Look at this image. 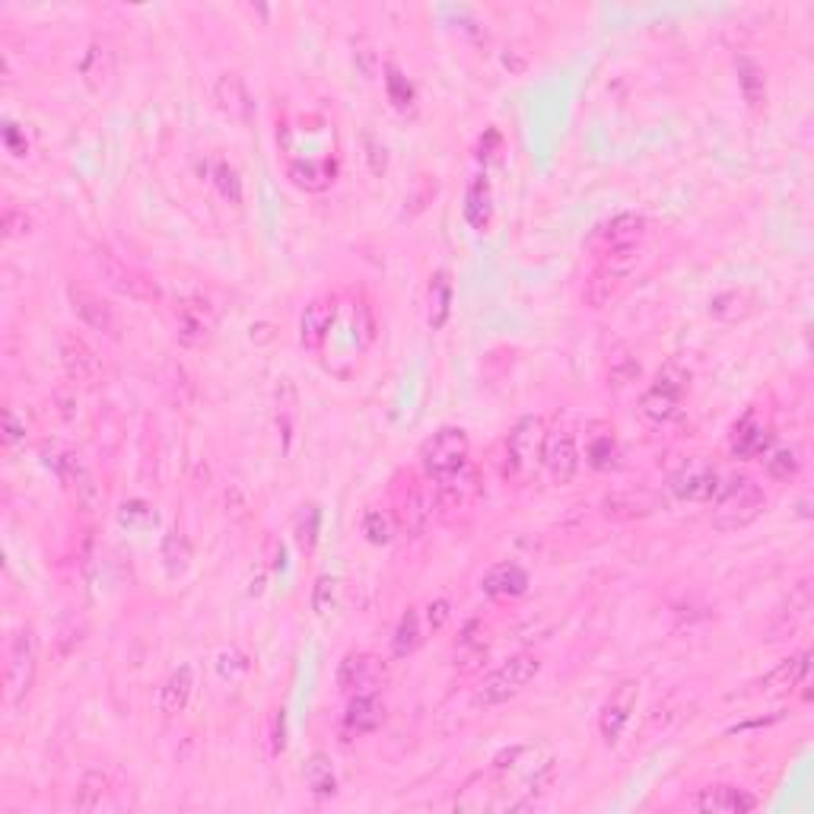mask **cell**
<instances>
[{
    "mask_svg": "<svg viewBox=\"0 0 814 814\" xmlns=\"http://www.w3.org/2000/svg\"><path fill=\"white\" fill-rule=\"evenodd\" d=\"M0 226H3V236L7 239H26V236H32V217H29L23 207H17V204H7L3 207Z\"/></svg>",
    "mask_w": 814,
    "mask_h": 814,
    "instance_id": "45",
    "label": "cell"
},
{
    "mask_svg": "<svg viewBox=\"0 0 814 814\" xmlns=\"http://www.w3.org/2000/svg\"><path fill=\"white\" fill-rule=\"evenodd\" d=\"M544 443H547V421L538 414L522 417L506 439V475L519 484H529L544 462Z\"/></svg>",
    "mask_w": 814,
    "mask_h": 814,
    "instance_id": "3",
    "label": "cell"
},
{
    "mask_svg": "<svg viewBox=\"0 0 814 814\" xmlns=\"http://www.w3.org/2000/svg\"><path fill=\"white\" fill-rule=\"evenodd\" d=\"M687 392V372L669 363L640 398V414L652 423H669L681 411V398Z\"/></svg>",
    "mask_w": 814,
    "mask_h": 814,
    "instance_id": "10",
    "label": "cell"
},
{
    "mask_svg": "<svg viewBox=\"0 0 814 814\" xmlns=\"http://www.w3.org/2000/svg\"><path fill=\"white\" fill-rule=\"evenodd\" d=\"M210 175H214V185H217V192H220V197H224L226 204L242 207V178H239L236 166H229L226 160H217Z\"/></svg>",
    "mask_w": 814,
    "mask_h": 814,
    "instance_id": "40",
    "label": "cell"
},
{
    "mask_svg": "<svg viewBox=\"0 0 814 814\" xmlns=\"http://www.w3.org/2000/svg\"><path fill=\"white\" fill-rule=\"evenodd\" d=\"M637 697H640V684L637 681H620L618 687L608 694V701L598 713V731H601L605 745H618L630 716H633V709H637Z\"/></svg>",
    "mask_w": 814,
    "mask_h": 814,
    "instance_id": "16",
    "label": "cell"
},
{
    "mask_svg": "<svg viewBox=\"0 0 814 814\" xmlns=\"http://www.w3.org/2000/svg\"><path fill=\"white\" fill-rule=\"evenodd\" d=\"M694 808L703 814H745L758 808V799L748 789L738 786H706L694 799Z\"/></svg>",
    "mask_w": 814,
    "mask_h": 814,
    "instance_id": "26",
    "label": "cell"
},
{
    "mask_svg": "<svg viewBox=\"0 0 814 814\" xmlns=\"http://www.w3.org/2000/svg\"><path fill=\"white\" fill-rule=\"evenodd\" d=\"M192 691H195V672H192V665L175 669V672L169 674L163 694H160V709H163L166 716L185 713V706L192 701Z\"/></svg>",
    "mask_w": 814,
    "mask_h": 814,
    "instance_id": "32",
    "label": "cell"
},
{
    "mask_svg": "<svg viewBox=\"0 0 814 814\" xmlns=\"http://www.w3.org/2000/svg\"><path fill=\"white\" fill-rule=\"evenodd\" d=\"M363 534L369 544H389L394 534L392 515L379 512V509H369L363 515Z\"/></svg>",
    "mask_w": 814,
    "mask_h": 814,
    "instance_id": "44",
    "label": "cell"
},
{
    "mask_svg": "<svg viewBox=\"0 0 814 814\" xmlns=\"http://www.w3.org/2000/svg\"><path fill=\"white\" fill-rule=\"evenodd\" d=\"M814 605V591H812V579H802L789 589V598L780 605V611L773 615L770 627H767V643H780L792 637L805 620H808V611Z\"/></svg>",
    "mask_w": 814,
    "mask_h": 814,
    "instance_id": "18",
    "label": "cell"
},
{
    "mask_svg": "<svg viewBox=\"0 0 814 814\" xmlns=\"http://www.w3.org/2000/svg\"><path fill=\"white\" fill-rule=\"evenodd\" d=\"M586 455H589L591 468L598 471H608L615 468V458H618V446H615V436L608 430H601L598 436H591L589 446H586Z\"/></svg>",
    "mask_w": 814,
    "mask_h": 814,
    "instance_id": "42",
    "label": "cell"
},
{
    "mask_svg": "<svg viewBox=\"0 0 814 814\" xmlns=\"http://www.w3.org/2000/svg\"><path fill=\"white\" fill-rule=\"evenodd\" d=\"M3 146L13 156H29V138L20 131V124H13V121L3 124Z\"/></svg>",
    "mask_w": 814,
    "mask_h": 814,
    "instance_id": "49",
    "label": "cell"
},
{
    "mask_svg": "<svg viewBox=\"0 0 814 814\" xmlns=\"http://www.w3.org/2000/svg\"><path fill=\"white\" fill-rule=\"evenodd\" d=\"M808 665H812V652L808 649L799 652V655H789L773 672L760 677L758 684H755V694H760V697H786L795 687H805Z\"/></svg>",
    "mask_w": 814,
    "mask_h": 814,
    "instance_id": "19",
    "label": "cell"
},
{
    "mask_svg": "<svg viewBox=\"0 0 814 814\" xmlns=\"http://www.w3.org/2000/svg\"><path fill=\"white\" fill-rule=\"evenodd\" d=\"M318 522H322L318 506H303V512L296 515V525H293L300 551H306V554L315 551V544H318Z\"/></svg>",
    "mask_w": 814,
    "mask_h": 814,
    "instance_id": "43",
    "label": "cell"
},
{
    "mask_svg": "<svg viewBox=\"0 0 814 814\" xmlns=\"http://www.w3.org/2000/svg\"><path fill=\"white\" fill-rule=\"evenodd\" d=\"M480 589L493 598H519L529 591V573L519 563H497L484 573Z\"/></svg>",
    "mask_w": 814,
    "mask_h": 814,
    "instance_id": "28",
    "label": "cell"
},
{
    "mask_svg": "<svg viewBox=\"0 0 814 814\" xmlns=\"http://www.w3.org/2000/svg\"><path fill=\"white\" fill-rule=\"evenodd\" d=\"M217 306L200 290H182L172 296V328L185 347H204L217 332Z\"/></svg>",
    "mask_w": 814,
    "mask_h": 814,
    "instance_id": "4",
    "label": "cell"
},
{
    "mask_svg": "<svg viewBox=\"0 0 814 814\" xmlns=\"http://www.w3.org/2000/svg\"><path fill=\"white\" fill-rule=\"evenodd\" d=\"M386 723V703L379 701L376 691L369 694H354V701L347 703V713H344V726L354 731V735H369Z\"/></svg>",
    "mask_w": 814,
    "mask_h": 814,
    "instance_id": "29",
    "label": "cell"
},
{
    "mask_svg": "<svg viewBox=\"0 0 814 814\" xmlns=\"http://www.w3.org/2000/svg\"><path fill=\"white\" fill-rule=\"evenodd\" d=\"M490 185L487 178H475L471 188H468V197H465V220L475 226V229H487L490 220H493V204H490Z\"/></svg>",
    "mask_w": 814,
    "mask_h": 814,
    "instance_id": "35",
    "label": "cell"
},
{
    "mask_svg": "<svg viewBox=\"0 0 814 814\" xmlns=\"http://www.w3.org/2000/svg\"><path fill=\"white\" fill-rule=\"evenodd\" d=\"M758 312V296L751 290H723L709 300V318L723 325L748 322Z\"/></svg>",
    "mask_w": 814,
    "mask_h": 814,
    "instance_id": "27",
    "label": "cell"
},
{
    "mask_svg": "<svg viewBox=\"0 0 814 814\" xmlns=\"http://www.w3.org/2000/svg\"><path fill=\"white\" fill-rule=\"evenodd\" d=\"M709 503H713L709 522L719 532H738V529H748L755 519H760V512L767 509V493L755 478L735 475L726 484H719V490Z\"/></svg>",
    "mask_w": 814,
    "mask_h": 814,
    "instance_id": "1",
    "label": "cell"
},
{
    "mask_svg": "<svg viewBox=\"0 0 814 814\" xmlns=\"http://www.w3.org/2000/svg\"><path fill=\"white\" fill-rule=\"evenodd\" d=\"M452 312V283L446 271H439L433 281H430V310H426V322L433 332H439L446 322H449Z\"/></svg>",
    "mask_w": 814,
    "mask_h": 814,
    "instance_id": "36",
    "label": "cell"
},
{
    "mask_svg": "<svg viewBox=\"0 0 814 814\" xmlns=\"http://www.w3.org/2000/svg\"><path fill=\"white\" fill-rule=\"evenodd\" d=\"M433 493H436V506L443 512H455V509H468L480 497V478L471 465H465L458 475L433 484Z\"/></svg>",
    "mask_w": 814,
    "mask_h": 814,
    "instance_id": "25",
    "label": "cell"
},
{
    "mask_svg": "<svg viewBox=\"0 0 814 814\" xmlns=\"http://www.w3.org/2000/svg\"><path fill=\"white\" fill-rule=\"evenodd\" d=\"M386 86H389V96H392V102L398 106V109H408V106H411V99H414V89H411V84H408V77H401V70L389 67Z\"/></svg>",
    "mask_w": 814,
    "mask_h": 814,
    "instance_id": "47",
    "label": "cell"
},
{
    "mask_svg": "<svg viewBox=\"0 0 814 814\" xmlns=\"http://www.w3.org/2000/svg\"><path fill=\"white\" fill-rule=\"evenodd\" d=\"M57 357H61V366L67 372V379H74L77 386H99L102 376H106V366L99 360V354L89 347V340L74 332H61L57 335Z\"/></svg>",
    "mask_w": 814,
    "mask_h": 814,
    "instance_id": "12",
    "label": "cell"
},
{
    "mask_svg": "<svg viewBox=\"0 0 814 814\" xmlns=\"http://www.w3.org/2000/svg\"><path fill=\"white\" fill-rule=\"evenodd\" d=\"M214 102L236 124H249L252 121L254 99L239 74H220L217 77V84H214Z\"/></svg>",
    "mask_w": 814,
    "mask_h": 814,
    "instance_id": "21",
    "label": "cell"
},
{
    "mask_svg": "<svg viewBox=\"0 0 814 814\" xmlns=\"http://www.w3.org/2000/svg\"><path fill=\"white\" fill-rule=\"evenodd\" d=\"M35 672H39V643L32 627H20L10 643H7V672H3V684H7V703L20 706L26 701L32 684H35Z\"/></svg>",
    "mask_w": 814,
    "mask_h": 814,
    "instance_id": "6",
    "label": "cell"
},
{
    "mask_svg": "<svg viewBox=\"0 0 814 814\" xmlns=\"http://www.w3.org/2000/svg\"><path fill=\"white\" fill-rule=\"evenodd\" d=\"M541 468L547 471V478L554 480V484H561V487H566L569 480L576 478V471H579V446H576V436L566 426L547 430Z\"/></svg>",
    "mask_w": 814,
    "mask_h": 814,
    "instance_id": "17",
    "label": "cell"
},
{
    "mask_svg": "<svg viewBox=\"0 0 814 814\" xmlns=\"http://www.w3.org/2000/svg\"><path fill=\"white\" fill-rule=\"evenodd\" d=\"M719 484H723L719 480V468L709 458L694 455V458H687L674 471L672 480H669V490H672L681 503H709L716 497Z\"/></svg>",
    "mask_w": 814,
    "mask_h": 814,
    "instance_id": "11",
    "label": "cell"
},
{
    "mask_svg": "<svg viewBox=\"0 0 814 814\" xmlns=\"http://www.w3.org/2000/svg\"><path fill=\"white\" fill-rule=\"evenodd\" d=\"M67 303H70L74 315L84 322L89 332L109 337V340H121V332H124L121 315L102 293H96L93 286H84V283H70L67 286Z\"/></svg>",
    "mask_w": 814,
    "mask_h": 814,
    "instance_id": "9",
    "label": "cell"
},
{
    "mask_svg": "<svg viewBox=\"0 0 814 814\" xmlns=\"http://www.w3.org/2000/svg\"><path fill=\"white\" fill-rule=\"evenodd\" d=\"M306 783L315 795H335L337 789V780H335V770H332V763L325 755H312L310 763H306Z\"/></svg>",
    "mask_w": 814,
    "mask_h": 814,
    "instance_id": "41",
    "label": "cell"
},
{
    "mask_svg": "<svg viewBox=\"0 0 814 814\" xmlns=\"http://www.w3.org/2000/svg\"><path fill=\"white\" fill-rule=\"evenodd\" d=\"M74 808L77 812H118V786H115L112 773L106 770H89L84 773L77 795H74Z\"/></svg>",
    "mask_w": 814,
    "mask_h": 814,
    "instance_id": "22",
    "label": "cell"
},
{
    "mask_svg": "<svg viewBox=\"0 0 814 814\" xmlns=\"http://www.w3.org/2000/svg\"><path fill=\"white\" fill-rule=\"evenodd\" d=\"M655 509H659V500L647 490H640V493H633V490L630 493H615V497H608L601 503V512L608 519H640V515H649Z\"/></svg>",
    "mask_w": 814,
    "mask_h": 814,
    "instance_id": "33",
    "label": "cell"
},
{
    "mask_svg": "<svg viewBox=\"0 0 814 814\" xmlns=\"http://www.w3.org/2000/svg\"><path fill=\"white\" fill-rule=\"evenodd\" d=\"M735 70H738V86H741V96L748 99L751 109H760L767 102V74L755 57H738L735 61Z\"/></svg>",
    "mask_w": 814,
    "mask_h": 814,
    "instance_id": "34",
    "label": "cell"
},
{
    "mask_svg": "<svg viewBox=\"0 0 814 814\" xmlns=\"http://www.w3.org/2000/svg\"><path fill=\"white\" fill-rule=\"evenodd\" d=\"M93 264H96V271H99L102 283H106L112 293L124 296V300H134V303H150V300H156V296H160L156 283L146 281L138 268H131L124 258H118V254L109 252V249H99V252L93 254Z\"/></svg>",
    "mask_w": 814,
    "mask_h": 814,
    "instance_id": "8",
    "label": "cell"
},
{
    "mask_svg": "<svg viewBox=\"0 0 814 814\" xmlns=\"http://www.w3.org/2000/svg\"><path fill=\"white\" fill-rule=\"evenodd\" d=\"M335 172V160H310V163H293V166L286 169V175L293 178V185L303 188V192H312V195L332 188Z\"/></svg>",
    "mask_w": 814,
    "mask_h": 814,
    "instance_id": "31",
    "label": "cell"
},
{
    "mask_svg": "<svg viewBox=\"0 0 814 814\" xmlns=\"http://www.w3.org/2000/svg\"><path fill=\"white\" fill-rule=\"evenodd\" d=\"M386 677H389V665L379 655H372V652H350L337 665V687L344 694H350V697L354 694L379 691Z\"/></svg>",
    "mask_w": 814,
    "mask_h": 814,
    "instance_id": "14",
    "label": "cell"
},
{
    "mask_svg": "<svg viewBox=\"0 0 814 814\" xmlns=\"http://www.w3.org/2000/svg\"><path fill=\"white\" fill-rule=\"evenodd\" d=\"M538 669H541V662L534 659L532 652L512 655V659L503 662L497 672L484 677V684H480L478 691V703H484V706H497V703L512 701L515 694H522V691L532 684Z\"/></svg>",
    "mask_w": 814,
    "mask_h": 814,
    "instance_id": "7",
    "label": "cell"
},
{
    "mask_svg": "<svg viewBox=\"0 0 814 814\" xmlns=\"http://www.w3.org/2000/svg\"><path fill=\"white\" fill-rule=\"evenodd\" d=\"M446 620H449V601H446V598L430 601V608H426V623H430V630H443Z\"/></svg>",
    "mask_w": 814,
    "mask_h": 814,
    "instance_id": "51",
    "label": "cell"
},
{
    "mask_svg": "<svg viewBox=\"0 0 814 814\" xmlns=\"http://www.w3.org/2000/svg\"><path fill=\"white\" fill-rule=\"evenodd\" d=\"M163 563L172 579H178L188 566H192V544L185 541V534L169 532L163 538Z\"/></svg>",
    "mask_w": 814,
    "mask_h": 814,
    "instance_id": "39",
    "label": "cell"
},
{
    "mask_svg": "<svg viewBox=\"0 0 814 814\" xmlns=\"http://www.w3.org/2000/svg\"><path fill=\"white\" fill-rule=\"evenodd\" d=\"M423 643V627H421V611L417 608H408L401 620H398V627H394V637H392V649L398 659H404V655H411V652H417Z\"/></svg>",
    "mask_w": 814,
    "mask_h": 814,
    "instance_id": "37",
    "label": "cell"
},
{
    "mask_svg": "<svg viewBox=\"0 0 814 814\" xmlns=\"http://www.w3.org/2000/svg\"><path fill=\"white\" fill-rule=\"evenodd\" d=\"M23 439H26V423H20L17 411L7 408V411H3V446H7V449H17Z\"/></svg>",
    "mask_w": 814,
    "mask_h": 814,
    "instance_id": "48",
    "label": "cell"
},
{
    "mask_svg": "<svg viewBox=\"0 0 814 814\" xmlns=\"http://www.w3.org/2000/svg\"><path fill=\"white\" fill-rule=\"evenodd\" d=\"M729 449L735 458H760V455L770 452V430L755 414H748V417L735 423Z\"/></svg>",
    "mask_w": 814,
    "mask_h": 814,
    "instance_id": "30",
    "label": "cell"
},
{
    "mask_svg": "<svg viewBox=\"0 0 814 814\" xmlns=\"http://www.w3.org/2000/svg\"><path fill=\"white\" fill-rule=\"evenodd\" d=\"M637 261H640V249H620V252L598 254V264L591 268V274L583 283V303L589 310L611 306L627 290V283L637 271Z\"/></svg>",
    "mask_w": 814,
    "mask_h": 814,
    "instance_id": "2",
    "label": "cell"
},
{
    "mask_svg": "<svg viewBox=\"0 0 814 814\" xmlns=\"http://www.w3.org/2000/svg\"><path fill=\"white\" fill-rule=\"evenodd\" d=\"M271 758H278L283 755V748H286V716H283V709H278L274 716H271Z\"/></svg>",
    "mask_w": 814,
    "mask_h": 814,
    "instance_id": "50",
    "label": "cell"
},
{
    "mask_svg": "<svg viewBox=\"0 0 814 814\" xmlns=\"http://www.w3.org/2000/svg\"><path fill=\"white\" fill-rule=\"evenodd\" d=\"M337 318V300L335 296H315L310 306L300 315V344L303 350L318 354L325 347V340L332 335Z\"/></svg>",
    "mask_w": 814,
    "mask_h": 814,
    "instance_id": "20",
    "label": "cell"
},
{
    "mask_svg": "<svg viewBox=\"0 0 814 814\" xmlns=\"http://www.w3.org/2000/svg\"><path fill=\"white\" fill-rule=\"evenodd\" d=\"M335 591L337 583L332 576H318V583H315V589H312V611H315V615H328L332 605H335Z\"/></svg>",
    "mask_w": 814,
    "mask_h": 814,
    "instance_id": "46",
    "label": "cell"
},
{
    "mask_svg": "<svg viewBox=\"0 0 814 814\" xmlns=\"http://www.w3.org/2000/svg\"><path fill=\"white\" fill-rule=\"evenodd\" d=\"M45 465L52 468L57 475V480L77 497V503L86 506V509H93V506L99 503V484L93 478V471L86 468V462L77 455V452H67V449H45Z\"/></svg>",
    "mask_w": 814,
    "mask_h": 814,
    "instance_id": "13",
    "label": "cell"
},
{
    "mask_svg": "<svg viewBox=\"0 0 814 814\" xmlns=\"http://www.w3.org/2000/svg\"><path fill=\"white\" fill-rule=\"evenodd\" d=\"M763 471L770 480H780V484H789L802 475V452L792 449V446H783V449H773L763 455Z\"/></svg>",
    "mask_w": 814,
    "mask_h": 814,
    "instance_id": "38",
    "label": "cell"
},
{
    "mask_svg": "<svg viewBox=\"0 0 814 814\" xmlns=\"http://www.w3.org/2000/svg\"><path fill=\"white\" fill-rule=\"evenodd\" d=\"M647 236V217L643 214H618L611 217L605 226L595 229V236L589 239V249L595 252V258L605 252H620V249H640Z\"/></svg>",
    "mask_w": 814,
    "mask_h": 814,
    "instance_id": "15",
    "label": "cell"
},
{
    "mask_svg": "<svg viewBox=\"0 0 814 814\" xmlns=\"http://www.w3.org/2000/svg\"><path fill=\"white\" fill-rule=\"evenodd\" d=\"M433 509H436V493L433 490H426L423 484H414L408 493H404V500L398 506V529L408 534V538H421L426 529H430V522H433Z\"/></svg>",
    "mask_w": 814,
    "mask_h": 814,
    "instance_id": "23",
    "label": "cell"
},
{
    "mask_svg": "<svg viewBox=\"0 0 814 814\" xmlns=\"http://www.w3.org/2000/svg\"><path fill=\"white\" fill-rule=\"evenodd\" d=\"M80 80L93 96H106L115 84V52L109 42H89L80 61Z\"/></svg>",
    "mask_w": 814,
    "mask_h": 814,
    "instance_id": "24",
    "label": "cell"
},
{
    "mask_svg": "<svg viewBox=\"0 0 814 814\" xmlns=\"http://www.w3.org/2000/svg\"><path fill=\"white\" fill-rule=\"evenodd\" d=\"M465 465H471V439L462 426H443L421 446V468L433 484L458 475Z\"/></svg>",
    "mask_w": 814,
    "mask_h": 814,
    "instance_id": "5",
    "label": "cell"
}]
</instances>
